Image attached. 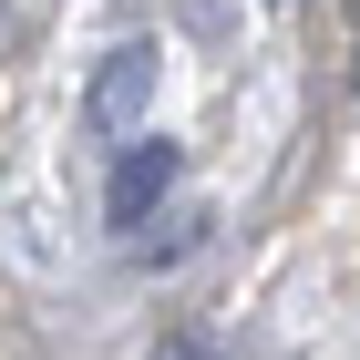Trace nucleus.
Masks as SVG:
<instances>
[{
  "instance_id": "f257e3e1",
  "label": "nucleus",
  "mask_w": 360,
  "mask_h": 360,
  "mask_svg": "<svg viewBox=\"0 0 360 360\" xmlns=\"http://www.w3.org/2000/svg\"><path fill=\"white\" fill-rule=\"evenodd\" d=\"M175 175H186V155H175L165 134H144V144H124V155H113V186H103V217L124 226L134 248H144V217H155V206H165V195H175Z\"/></svg>"
},
{
  "instance_id": "f03ea898",
  "label": "nucleus",
  "mask_w": 360,
  "mask_h": 360,
  "mask_svg": "<svg viewBox=\"0 0 360 360\" xmlns=\"http://www.w3.org/2000/svg\"><path fill=\"white\" fill-rule=\"evenodd\" d=\"M144 113H155V52H144V41H124V52L93 72L83 124H93V134H113V144H144Z\"/></svg>"
}]
</instances>
